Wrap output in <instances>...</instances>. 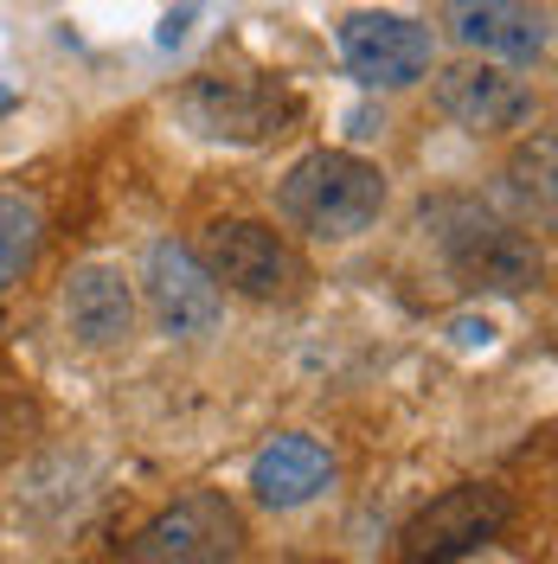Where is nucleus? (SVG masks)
Returning a JSON list of instances; mask_svg holds the SVG:
<instances>
[{
  "instance_id": "obj_10",
  "label": "nucleus",
  "mask_w": 558,
  "mask_h": 564,
  "mask_svg": "<svg viewBox=\"0 0 558 564\" xmlns=\"http://www.w3.org/2000/svg\"><path fill=\"white\" fill-rule=\"evenodd\" d=\"M443 26L455 33V45L501 65H539L552 45V26L533 0H443Z\"/></svg>"
},
{
  "instance_id": "obj_11",
  "label": "nucleus",
  "mask_w": 558,
  "mask_h": 564,
  "mask_svg": "<svg viewBox=\"0 0 558 564\" xmlns=\"http://www.w3.org/2000/svg\"><path fill=\"white\" fill-rule=\"evenodd\" d=\"M65 327L77 347L109 352L136 334V289L116 263H84L65 282Z\"/></svg>"
},
{
  "instance_id": "obj_15",
  "label": "nucleus",
  "mask_w": 558,
  "mask_h": 564,
  "mask_svg": "<svg viewBox=\"0 0 558 564\" xmlns=\"http://www.w3.org/2000/svg\"><path fill=\"white\" fill-rule=\"evenodd\" d=\"M282 564H328V558H282Z\"/></svg>"
},
{
  "instance_id": "obj_3",
  "label": "nucleus",
  "mask_w": 558,
  "mask_h": 564,
  "mask_svg": "<svg viewBox=\"0 0 558 564\" xmlns=\"http://www.w3.org/2000/svg\"><path fill=\"white\" fill-rule=\"evenodd\" d=\"M245 513L218 488H193L141 520L122 545V564H238L245 558Z\"/></svg>"
},
{
  "instance_id": "obj_2",
  "label": "nucleus",
  "mask_w": 558,
  "mask_h": 564,
  "mask_svg": "<svg viewBox=\"0 0 558 564\" xmlns=\"http://www.w3.org/2000/svg\"><path fill=\"white\" fill-rule=\"evenodd\" d=\"M423 231L437 238V250L450 257V270L469 289L526 295V289H539V276H546L539 245L526 231H514V225H501L494 212H482L475 199H430L423 206Z\"/></svg>"
},
{
  "instance_id": "obj_14",
  "label": "nucleus",
  "mask_w": 558,
  "mask_h": 564,
  "mask_svg": "<svg viewBox=\"0 0 558 564\" xmlns=\"http://www.w3.org/2000/svg\"><path fill=\"white\" fill-rule=\"evenodd\" d=\"M33 250H39V206L20 199V193H0V289H13L26 276Z\"/></svg>"
},
{
  "instance_id": "obj_5",
  "label": "nucleus",
  "mask_w": 558,
  "mask_h": 564,
  "mask_svg": "<svg viewBox=\"0 0 558 564\" xmlns=\"http://www.w3.org/2000/svg\"><path fill=\"white\" fill-rule=\"evenodd\" d=\"M193 257L206 263L212 282H225L232 295H250V302H289L302 289V257L264 218H212Z\"/></svg>"
},
{
  "instance_id": "obj_16",
  "label": "nucleus",
  "mask_w": 558,
  "mask_h": 564,
  "mask_svg": "<svg viewBox=\"0 0 558 564\" xmlns=\"http://www.w3.org/2000/svg\"><path fill=\"white\" fill-rule=\"evenodd\" d=\"M0 109H13V90H0Z\"/></svg>"
},
{
  "instance_id": "obj_8",
  "label": "nucleus",
  "mask_w": 558,
  "mask_h": 564,
  "mask_svg": "<svg viewBox=\"0 0 558 564\" xmlns=\"http://www.w3.org/2000/svg\"><path fill=\"white\" fill-rule=\"evenodd\" d=\"M289 97L257 84V77H232V70H200L186 90H180V116L186 129L206 141H264L282 129L289 116Z\"/></svg>"
},
{
  "instance_id": "obj_6",
  "label": "nucleus",
  "mask_w": 558,
  "mask_h": 564,
  "mask_svg": "<svg viewBox=\"0 0 558 564\" xmlns=\"http://www.w3.org/2000/svg\"><path fill=\"white\" fill-rule=\"evenodd\" d=\"M430 26L405 20V13H385V7H360L341 20V65L353 84L366 90H411L423 70H430Z\"/></svg>"
},
{
  "instance_id": "obj_9",
  "label": "nucleus",
  "mask_w": 558,
  "mask_h": 564,
  "mask_svg": "<svg viewBox=\"0 0 558 564\" xmlns=\"http://www.w3.org/2000/svg\"><path fill=\"white\" fill-rule=\"evenodd\" d=\"M437 109L469 135H507L533 122V90L489 58H462V65L437 70Z\"/></svg>"
},
{
  "instance_id": "obj_7",
  "label": "nucleus",
  "mask_w": 558,
  "mask_h": 564,
  "mask_svg": "<svg viewBox=\"0 0 558 564\" xmlns=\"http://www.w3.org/2000/svg\"><path fill=\"white\" fill-rule=\"evenodd\" d=\"M141 289H148V308H154V327L168 340H206L225 321V289L206 276V263L186 245L161 238L148 245V263H141Z\"/></svg>"
},
{
  "instance_id": "obj_12",
  "label": "nucleus",
  "mask_w": 558,
  "mask_h": 564,
  "mask_svg": "<svg viewBox=\"0 0 558 564\" xmlns=\"http://www.w3.org/2000/svg\"><path fill=\"white\" fill-rule=\"evenodd\" d=\"M334 481V449L321 443V436H302V430H289V436H270L257 462H250V494L264 500V507H309L314 494Z\"/></svg>"
},
{
  "instance_id": "obj_13",
  "label": "nucleus",
  "mask_w": 558,
  "mask_h": 564,
  "mask_svg": "<svg viewBox=\"0 0 558 564\" xmlns=\"http://www.w3.org/2000/svg\"><path fill=\"white\" fill-rule=\"evenodd\" d=\"M507 193H514L521 212H533L539 225H552V135L526 141L521 154L507 161Z\"/></svg>"
},
{
  "instance_id": "obj_4",
  "label": "nucleus",
  "mask_w": 558,
  "mask_h": 564,
  "mask_svg": "<svg viewBox=\"0 0 558 564\" xmlns=\"http://www.w3.org/2000/svg\"><path fill=\"white\" fill-rule=\"evenodd\" d=\"M514 520V500L494 481H462V488L437 494L430 507H418L405 532H398V558L405 564H462L482 545L501 539V527Z\"/></svg>"
},
{
  "instance_id": "obj_1",
  "label": "nucleus",
  "mask_w": 558,
  "mask_h": 564,
  "mask_svg": "<svg viewBox=\"0 0 558 564\" xmlns=\"http://www.w3.org/2000/svg\"><path fill=\"white\" fill-rule=\"evenodd\" d=\"M277 206L296 231H309L321 245H347V238H360V231L379 225L385 174L373 161L347 154V148H314V154H302V161L282 174Z\"/></svg>"
}]
</instances>
